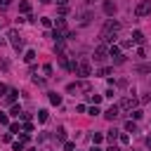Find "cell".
Instances as JSON below:
<instances>
[{
  "label": "cell",
  "instance_id": "9c48e42d",
  "mask_svg": "<svg viewBox=\"0 0 151 151\" xmlns=\"http://www.w3.org/2000/svg\"><path fill=\"white\" fill-rule=\"evenodd\" d=\"M144 40H146V38H144V33H142V31H132V43L144 45Z\"/></svg>",
  "mask_w": 151,
  "mask_h": 151
},
{
  "label": "cell",
  "instance_id": "30bf717a",
  "mask_svg": "<svg viewBox=\"0 0 151 151\" xmlns=\"http://www.w3.org/2000/svg\"><path fill=\"white\" fill-rule=\"evenodd\" d=\"M104 12L111 17V14H116V3H111V0H106L104 3Z\"/></svg>",
  "mask_w": 151,
  "mask_h": 151
},
{
  "label": "cell",
  "instance_id": "4316f807",
  "mask_svg": "<svg viewBox=\"0 0 151 151\" xmlns=\"http://www.w3.org/2000/svg\"><path fill=\"white\" fill-rule=\"evenodd\" d=\"M118 137H121V142H123V144H127V142H130V137H127V132H123V135H118Z\"/></svg>",
  "mask_w": 151,
  "mask_h": 151
},
{
  "label": "cell",
  "instance_id": "836d02e7",
  "mask_svg": "<svg viewBox=\"0 0 151 151\" xmlns=\"http://www.w3.org/2000/svg\"><path fill=\"white\" fill-rule=\"evenodd\" d=\"M0 69H10V64H7V59H0Z\"/></svg>",
  "mask_w": 151,
  "mask_h": 151
},
{
  "label": "cell",
  "instance_id": "8fae6325",
  "mask_svg": "<svg viewBox=\"0 0 151 151\" xmlns=\"http://www.w3.org/2000/svg\"><path fill=\"white\" fill-rule=\"evenodd\" d=\"M50 102H52L54 106H59V104H62V94H57V92H50Z\"/></svg>",
  "mask_w": 151,
  "mask_h": 151
},
{
  "label": "cell",
  "instance_id": "60d3db41",
  "mask_svg": "<svg viewBox=\"0 0 151 151\" xmlns=\"http://www.w3.org/2000/svg\"><path fill=\"white\" fill-rule=\"evenodd\" d=\"M40 3H52V0H40Z\"/></svg>",
  "mask_w": 151,
  "mask_h": 151
},
{
  "label": "cell",
  "instance_id": "d6986e66",
  "mask_svg": "<svg viewBox=\"0 0 151 151\" xmlns=\"http://www.w3.org/2000/svg\"><path fill=\"white\" fill-rule=\"evenodd\" d=\"M144 116V111H139V109H135V111H132V121H139Z\"/></svg>",
  "mask_w": 151,
  "mask_h": 151
},
{
  "label": "cell",
  "instance_id": "484cf974",
  "mask_svg": "<svg viewBox=\"0 0 151 151\" xmlns=\"http://www.w3.org/2000/svg\"><path fill=\"white\" fill-rule=\"evenodd\" d=\"M139 73H151V66H137Z\"/></svg>",
  "mask_w": 151,
  "mask_h": 151
},
{
  "label": "cell",
  "instance_id": "7a4b0ae2",
  "mask_svg": "<svg viewBox=\"0 0 151 151\" xmlns=\"http://www.w3.org/2000/svg\"><path fill=\"white\" fill-rule=\"evenodd\" d=\"M7 38H10V43H12V47H14L17 52H19V50H24V38L19 35V33H17L14 28H12L10 33H7Z\"/></svg>",
  "mask_w": 151,
  "mask_h": 151
},
{
  "label": "cell",
  "instance_id": "74e56055",
  "mask_svg": "<svg viewBox=\"0 0 151 151\" xmlns=\"http://www.w3.org/2000/svg\"><path fill=\"white\" fill-rule=\"evenodd\" d=\"M90 151H102V149H99L97 144H92V149H90Z\"/></svg>",
  "mask_w": 151,
  "mask_h": 151
},
{
  "label": "cell",
  "instance_id": "44dd1931",
  "mask_svg": "<svg viewBox=\"0 0 151 151\" xmlns=\"http://www.w3.org/2000/svg\"><path fill=\"white\" fill-rule=\"evenodd\" d=\"M38 121H40V123L47 121V111H45V109H43V111H38Z\"/></svg>",
  "mask_w": 151,
  "mask_h": 151
},
{
  "label": "cell",
  "instance_id": "cb8c5ba5",
  "mask_svg": "<svg viewBox=\"0 0 151 151\" xmlns=\"http://www.w3.org/2000/svg\"><path fill=\"white\" fill-rule=\"evenodd\" d=\"M10 132H21V125H19V123H12V125H10Z\"/></svg>",
  "mask_w": 151,
  "mask_h": 151
},
{
  "label": "cell",
  "instance_id": "5b68a950",
  "mask_svg": "<svg viewBox=\"0 0 151 151\" xmlns=\"http://www.w3.org/2000/svg\"><path fill=\"white\" fill-rule=\"evenodd\" d=\"M76 73H78L80 78H87V76L92 73V69H90V64H87V62H83V64H78V71H76Z\"/></svg>",
  "mask_w": 151,
  "mask_h": 151
},
{
  "label": "cell",
  "instance_id": "ac0fdd59",
  "mask_svg": "<svg viewBox=\"0 0 151 151\" xmlns=\"http://www.w3.org/2000/svg\"><path fill=\"white\" fill-rule=\"evenodd\" d=\"M92 142H94V144H102V142H104V135H99V132H94V135H92Z\"/></svg>",
  "mask_w": 151,
  "mask_h": 151
},
{
  "label": "cell",
  "instance_id": "4dcf8cb0",
  "mask_svg": "<svg viewBox=\"0 0 151 151\" xmlns=\"http://www.w3.org/2000/svg\"><path fill=\"white\" fill-rule=\"evenodd\" d=\"M139 102H142V104H146V102H151V94H149V92H146V94H144V97H142V99H139Z\"/></svg>",
  "mask_w": 151,
  "mask_h": 151
},
{
  "label": "cell",
  "instance_id": "b9f144b4",
  "mask_svg": "<svg viewBox=\"0 0 151 151\" xmlns=\"http://www.w3.org/2000/svg\"><path fill=\"white\" fill-rule=\"evenodd\" d=\"M26 151H33V149H26Z\"/></svg>",
  "mask_w": 151,
  "mask_h": 151
},
{
  "label": "cell",
  "instance_id": "2e32d148",
  "mask_svg": "<svg viewBox=\"0 0 151 151\" xmlns=\"http://www.w3.org/2000/svg\"><path fill=\"white\" fill-rule=\"evenodd\" d=\"M87 99H90V102H92L94 106H97V104L102 102V94H87Z\"/></svg>",
  "mask_w": 151,
  "mask_h": 151
},
{
  "label": "cell",
  "instance_id": "ab89813d",
  "mask_svg": "<svg viewBox=\"0 0 151 151\" xmlns=\"http://www.w3.org/2000/svg\"><path fill=\"white\" fill-rule=\"evenodd\" d=\"M92 3H94V0H85V5H92Z\"/></svg>",
  "mask_w": 151,
  "mask_h": 151
},
{
  "label": "cell",
  "instance_id": "d590c367",
  "mask_svg": "<svg viewBox=\"0 0 151 151\" xmlns=\"http://www.w3.org/2000/svg\"><path fill=\"white\" fill-rule=\"evenodd\" d=\"M5 92H7V87H5L3 83H0V94H5Z\"/></svg>",
  "mask_w": 151,
  "mask_h": 151
},
{
  "label": "cell",
  "instance_id": "f35d334b",
  "mask_svg": "<svg viewBox=\"0 0 151 151\" xmlns=\"http://www.w3.org/2000/svg\"><path fill=\"white\" fill-rule=\"evenodd\" d=\"M106 151H121V149H118V146H109Z\"/></svg>",
  "mask_w": 151,
  "mask_h": 151
},
{
  "label": "cell",
  "instance_id": "8d00e7d4",
  "mask_svg": "<svg viewBox=\"0 0 151 151\" xmlns=\"http://www.w3.org/2000/svg\"><path fill=\"white\" fill-rule=\"evenodd\" d=\"M146 146H149V151H151V135L146 137Z\"/></svg>",
  "mask_w": 151,
  "mask_h": 151
},
{
  "label": "cell",
  "instance_id": "52a82bcc",
  "mask_svg": "<svg viewBox=\"0 0 151 151\" xmlns=\"http://www.w3.org/2000/svg\"><path fill=\"white\" fill-rule=\"evenodd\" d=\"M92 17H94L92 12H83V14H80V19H78V26H87V24L92 21Z\"/></svg>",
  "mask_w": 151,
  "mask_h": 151
},
{
  "label": "cell",
  "instance_id": "6da1fadb",
  "mask_svg": "<svg viewBox=\"0 0 151 151\" xmlns=\"http://www.w3.org/2000/svg\"><path fill=\"white\" fill-rule=\"evenodd\" d=\"M118 31H121V21L109 19V21L104 24V28H102V33H99L102 43H113V40H116V35H118Z\"/></svg>",
  "mask_w": 151,
  "mask_h": 151
},
{
  "label": "cell",
  "instance_id": "277c9868",
  "mask_svg": "<svg viewBox=\"0 0 151 151\" xmlns=\"http://www.w3.org/2000/svg\"><path fill=\"white\" fill-rule=\"evenodd\" d=\"M135 106H137V99H135V97H125V99L121 102V106H118V109H127V111H132Z\"/></svg>",
  "mask_w": 151,
  "mask_h": 151
},
{
  "label": "cell",
  "instance_id": "d4e9b609",
  "mask_svg": "<svg viewBox=\"0 0 151 151\" xmlns=\"http://www.w3.org/2000/svg\"><path fill=\"white\" fill-rule=\"evenodd\" d=\"M111 73H113V69H109V66H106V69H102V71H99V76H111Z\"/></svg>",
  "mask_w": 151,
  "mask_h": 151
},
{
  "label": "cell",
  "instance_id": "9a60e30c",
  "mask_svg": "<svg viewBox=\"0 0 151 151\" xmlns=\"http://www.w3.org/2000/svg\"><path fill=\"white\" fill-rule=\"evenodd\" d=\"M135 130H137V123L135 121H127L125 123V132H135Z\"/></svg>",
  "mask_w": 151,
  "mask_h": 151
},
{
  "label": "cell",
  "instance_id": "e0dca14e",
  "mask_svg": "<svg viewBox=\"0 0 151 151\" xmlns=\"http://www.w3.org/2000/svg\"><path fill=\"white\" fill-rule=\"evenodd\" d=\"M33 59H35V52H33V50H28V52L24 54V62H28V64H31Z\"/></svg>",
  "mask_w": 151,
  "mask_h": 151
},
{
  "label": "cell",
  "instance_id": "f546056e",
  "mask_svg": "<svg viewBox=\"0 0 151 151\" xmlns=\"http://www.w3.org/2000/svg\"><path fill=\"white\" fill-rule=\"evenodd\" d=\"M14 151H24V144L21 142H14Z\"/></svg>",
  "mask_w": 151,
  "mask_h": 151
},
{
  "label": "cell",
  "instance_id": "ffe728a7",
  "mask_svg": "<svg viewBox=\"0 0 151 151\" xmlns=\"http://www.w3.org/2000/svg\"><path fill=\"white\" fill-rule=\"evenodd\" d=\"M116 137H118V132H116V130H109V132H106V139H109V142H113Z\"/></svg>",
  "mask_w": 151,
  "mask_h": 151
},
{
  "label": "cell",
  "instance_id": "5bb4252c",
  "mask_svg": "<svg viewBox=\"0 0 151 151\" xmlns=\"http://www.w3.org/2000/svg\"><path fill=\"white\" fill-rule=\"evenodd\" d=\"M19 10L21 12H31V3L28 0H21V3H19Z\"/></svg>",
  "mask_w": 151,
  "mask_h": 151
},
{
  "label": "cell",
  "instance_id": "7c38bea8",
  "mask_svg": "<svg viewBox=\"0 0 151 151\" xmlns=\"http://www.w3.org/2000/svg\"><path fill=\"white\" fill-rule=\"evenodd\" d=\"M109 54L113 57V59H116V57H121V47H118V45H111V47H109Z\"/></svg>",
  "mask_w": 151,
  "mask_h": 151
},
{
  "label": "cell",
  "instance_id": "ba28073f",
  "mask_svg": "<svg viewBox=\"0 0 151 151\" xmlns=\"http://www.w3.org/2000/svg\"><path fill=\"white\" fill-rule=\"evenodd\" d=\"M118 111H121V109H118L116 104H113V106H111L109 111H104V116H106L109 121H113V118H118Z\"/></svg>",
  "mask_w": 151,
  "mask_h": 151
},
{
  "label": "cell",
  "instance_id": "8992f818",
  "mask_svg": "<svg viewBox=\"0 0 151 151\" xmlns=\"http://www.w3.org/2000/svg\"><path fill=\"white\" fill-rule=\"evenodd\" d=\"M106 54H109V47H106V45H99L97 50H94V59L102 62V59H106Z\"/></svg>",
  "mask_w": 151,
  "mask_h": 151
},
{
  "label": "cell",
  "instance_id": "1f68e13d",
  "mask_svg": "<svg viewBox=\"0 0 151 151\" xmlns=\"http://www.w3.org/2000/svg\"><path fill=\"white\" fill-rule=\"evenodd\" d=\"M43 71H45V73L50 76V73H52V64H45V66H43Z\"/></svg>",
  "mask_w": 151,
  "mask_h": 151
},
{
  "label": "cell",
  "instance_id": "f1b7e54d",
  "mask_svg": "<svg viewBox=\"0 0 151 151\" xmlns=\"http://www.w3.org/2000/svg\"><path fill=\"white\" fill-rule=\"evenodd\" d=\"M21 113V106H12V116H19Z\"/></svg>",
  "mask_w": 151,
  "mask_h": 151
},
{
  "label": "cell",
  "instance_id": "3957f363",
  "mask_svg": "<svg viewBox=\"0 0 151 151\" xmlns=\"http://www.w3.org/2000/svg\"><path fill=\"white\" fill-rule=\"evenodd\" d=\"M135 14H137V17H146V14H151V0H142V3L135 7Z\"/></svg>",
  "mask_w": 151,
  "mask_h": 151
},
{
  "label": "cell",
  "instance_id": "4fadbf2b",
  "mask_svg": "<svg viewBox=\"0 0 151 151\" xmlns=\"http://www.w3.org/2000/svg\"><path fill=\"white\" fill-rule=\"evenodd\" d=\"M17 94H19L17 90H10V92H7V97H5V102H7V104H12V102L17 99Z\"/></svg>",
  "mask_w": 151,
  "mask_h": 151
},
{
  "label": "cell",
  "instance_id": "83f0119b",
  "mask_svg": "<svg viewBox=\"0 0 151 151\" xmlns=\"http://www.w3.org/2000/svg\"><path fill=\"white\" fill-rule=\"evenodd\" d=\"M97 113H102L97 106H90V116H97Z\"/></svg>",
  "mask_w": 151,
  "mask_h": 151
},
{
  "label": "cell",
  "instance_id": "603a6c76",
  "mask_svg": "<svg viewBox=\"0 0 151 151\" xmlns=\"http://www.w3.org/2000/svg\"><path fill=\"white\" fill-rule=\"evenodd\" d=\"M57 139H66V130H64V127L57 130Z\"/></svg>",
  "mask_w": 151,
  "mask_h": 151
},
{
  "label": "cell",
  "instance_id": "d6a6232c",
  "mask_svg": "<svg viewBox=\"0 0 151 151\" xmlns=\"http://www.w3.org/2000/svg\"><path fill=\"white\" fill-rule=\"evenodd\" d=\"M24 132H33V123H26L24 125Z\"/></svg>",
  "mask_w": 151,
  "mask_h": 151
},
{
  "label": "cell",
  "instance_id": "7402d4cb",
  "mask_svg": "<svg viewBox=\"0 0 151 151\" xmlns=\"http://www.w3.org/2000/svg\"><path fill=\"white\" fill-rule=\"evenodd\" d=\"M40 24H43L45 28H50V26H52V19H50V17H43V19H40Z\"/></svg>",
  "mask_w": 151,
  "mask_h": 151
},
{
  "label": "cell",
  "instance_id": "e575fe53",
  "mask_svg": "<svg viewBox=\"0 0 151 151\" xmlns=\"http://www.w3.org/2000/svg\"><path fill=\"white\" fill-rule=\"evenodd\" d=\"M10 3H12V0H0V5H3V7H7Z\"/></svg>",
  "mask_w": 151,
  "mask_h": 151
}]
</instances>
